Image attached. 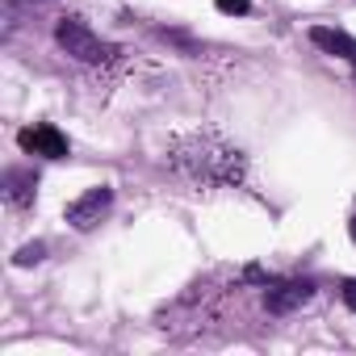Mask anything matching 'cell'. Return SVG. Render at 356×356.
<instances>
[{"mask_svg":"<svg viewBox=\"0 0 356 356\" xmlns=\"http://www.w3.org/2000/svg\"><path fill=\"white\" fill-rule=\"evenodd\" d=\"M168 163L181 172L185 181H193V185H239L243 172H248L243 151L222 143L210 130H197V134H189L181 143H172Z\"/></svg>","mask_w":356,"mask_h":356,"instance_id":"cell-1","label":"cell"},{"mask_svg":"<svg viewBox=\"0 0 356 356\" xmlns=\"http://www.w3.org/2000/svg\"><path fill=\"white\" fill-rule=\"evenodd\" d=\"M55 42L63 47V55H72L76 63H88V67H101V63H109L118 51L84 22V17H59V26H55Z\"/></svg>","mask_w":356,"mask_h":356,"instance_id":"cell-2","label":"cell"},{"mask_svg":"<svg viewBox=\"0 0 356 356\" xmlns=\"http://www.w3.org/2000/svg\"><path fill=\"white\" fill-rule=\"evenodd\" d=\"M109 210H113V189H109V185H97V189L80 193V197L63 210V218H67L76 231H92Z\"/></svg>","mask_w":356,"mask_h":356,"instance_id":"cell-3","label":"cell"},{"mask_svg":"<svg viewBox=\"0 0 356 356\" xmlns=\"http://www.w3.org/2000/svg\"><path fill=\"white\" fill-rule=\"evenodd\" d=\"M17 147H22L26 155H42V159H67V138H63L55 126H47V122H38V126H26V130L17 134Z\"/></svg>","mask_w":356,"mask_h":356,"instance_id":"cell-4","label":"cell"},{"mask_svg":"<svg viewBox=\"0 0 356 356\" xmlns=\"http://www.w3.org/2000/svg\"><path fill=\"white\" fill-rule=\"evenodd\" d=\"M314 298V281H273L264 289V306L268 314H293Z\"/></svg>","mask_w":356,"mask_h":356,"instance_id":"cell-5","label":"cell"},{"mask_svg":"<svg viewBox=\"0 0 356 356\" xmlns=\"http://www.w3.org/2000/svg\"><path fill=\"white\" fill-rule=\"evenodd\" d=\"M34 197H38V172L34 168H9L5 172V202L13 210H26V206H34Z\"/></svg>","mask_w":356,"mask_h":356,"instance_id":"cell-6","label":"cell"},{"mask_svg":"<svg viewBox=\"0 0 356 356\" xmlns=\"http://www.w3.org/2000/svg\"><path fill=\"white\" fill-rule=\"evenodd\" d=\"M310 42H314L318 51H327V55H335V59H343V63L356 67V38H352V34L331 30V26H314V30H310Z\"/></svg>","mask_w":356,"mask_h":356,"instance_id":"cell-7","label":"cell"},{"mask_svg":"<svg viewBox=\"0 0 356 356\" xmlns=\"http://www.w3.org/2000/svg\"><path fill=\"white\" fill-rule=\"evenodd\" d=\"M47 260V243H26L17 256H13V264L17 268H30V264H42Z\"/></svg>","mask_w":356,"mask_h":356,"instance_id":"cell-8","label":"cell"},{"mask_svg":"<svg viewBox=\"0 0 356 356\" xmlns=\"http://www.w3.org/2000/svg\"><path fill=\"white\" fill-rule=\"evenodd\" d=\"M339 298H343V306H348V310H356V277H348V281L339 285Z\"/></svg>","mask_w":356,"mask_h":356,"instance_id":"cell-9","label":"cell"},{"mask_svg":"<svg viewBox=\"0 0 356 356\" xmlns=\"http://www.w3.org/2000/svg\"><path fill=\"white\" fill-rule=\"evenodd\" d=\"M214 5H218L222 13H252V5H248V0H214Z\"/></svg>","mask_w":356,"mask_h":356,"instance_id":"cell-10","label":"cell"},{"mask_svg":"<svg viewBox=\"0 0 356 356\" xmlns=\"http://www.w3.org/2000/svg\"><path fill=\"white\" fill-rule=\"evenodd\" d=\"M352 239H356V210H352Z\"/></svg>","mask_w":356,"mask_h":356,"instance_id":"cell-11","label":"cell"}]
</instances>
